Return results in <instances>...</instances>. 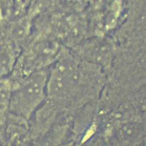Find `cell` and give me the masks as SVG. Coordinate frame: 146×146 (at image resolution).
<instances>
[{"label":"cell","instance_id":"6da1fadb","mask_svg":"<svg viewBox=\"0 0 146 146\" xmlns=\"http://www.w3.org/2000/svg\"><path fill=\"white\" fill-rule=\"evenodd\" d=\"M49 68L36 71L15 83H9L8 115L29 122L46 99Z\"/></svg>","mask_w":146,"mask_h":146}]
</instances>
